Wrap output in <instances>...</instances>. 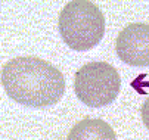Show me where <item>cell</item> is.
<instances>
[{"label":"cell","instance_id":"6da1fadb","mask_svg":"<svg viewBox=\"0 0 149 140\" xmlns=\"http://www.w3.org/2000/svg\"><path fill=\"white\" fill-rule=\"evenodd\" d=\"M2 86L19 105L46 108L61 100L65 91V80L61 71L43 59L21 56L3 67Z\"/></svg>","mask_w":149,"mask_h":140},{"label":"cell","instance_id":"7a4b0ae2","mask_svg":"<svg viewBox=\"0 0 149 140\" xmlns=\"http://www.w3.org/2000/svg\"><path fill=\"white\" fill-rule=\"evenodd\" d=\"M59 34L72 50H90L105 34L103 13L90 0H72L59 15Z\"/></svg>","mask_w":149,"mask_h":140},{"label":"cell","instance_id":"3957f363","mask_svg":"<svg viewBox=\"0 0 149 140\" xmlns=\"http://www.w3.org/2000/svg\"><path fill=\"white\" fill-rule=\"evenodd\" d=\"M120 74L106 62H90L75 74V94L90 108H102L112 103L120 93Z\"/></svg>","mask_w":149,"mask_h":140},{"label":"cell","instance_id":"277c9868","mask_svg":"<svg viewBox=\"0 0 149 140\" xmlns=\"http://www.w3.org/2000/svg\"><path fill=\"white\" fill-rule=\"evenodd\" d=\"M117 55L123 62L132 67H149V25L130 24L117 38Z\"/></svg>","mask_w":149,"mask_h":140},{"label":"cell","instance_id":"5b68a950","mask_svg":"<svg viewBox=\"0 0 149 140\" xmlns=\"http://www.w3.org/2000/svg\"><path fill=\"white\" fill-rule=\"evenodd\" d=\"M67 140H117L112 127L99 118H86L77 123Z\"/></svg>","mask_w":149,"mask_h":140},{"label":"cell","instance_id":"8992f818","mask_svg":"<svg viewBox=\"0 0 149 140\" xmlns=\"http://www.w3.org/2000/svg\"><path fill=\"white\" fill-rule=\"evenodd\" d=\"M142 119H143L145 127L149 130V97L145 100V103L142 106Z\"/></svg>","mask_w":149,"mask_h":140}]
</instances>
